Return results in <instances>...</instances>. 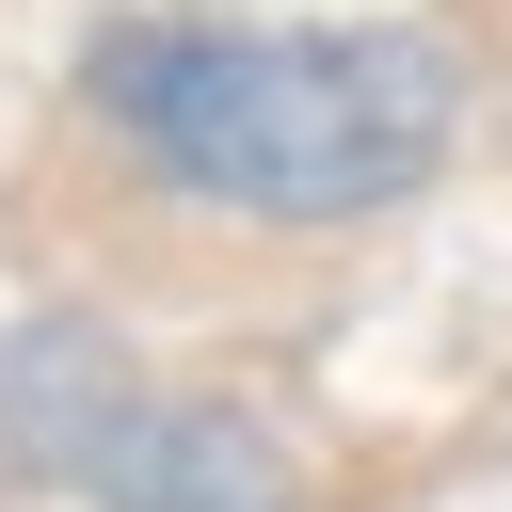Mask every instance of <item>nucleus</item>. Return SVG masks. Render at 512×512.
Segmentation results:
<instances>
[{"label":"nucleus","instance_id":"2","mask_svg":"<svg viewBox=\"0 0 512 512\" xmlns=\"http://www.w3.org/2000/svg\"><path fill=\"white\" fill-rule=\"evenodd\" d=\"M64 496L80 512H304V464H288V432L272 416H240V400H208V384H112L96 400V432H80V464H64Z\"/></svg>","mask_w":512,"mask_h":512},{"label":"nucleus","instance_id":"1","mask_svg":"<svg viewBox=\"0 0 512 512\" xmlns=\"http://www.w3.org/2000/svg\"><path fill=\"white\" fill-rule=\"evenodd\" d=\"M80 112L128 176L240 224H368L464 144V48L416 16H112L80 48Z\"/></svg>","mask_w":512,"mask_h":512}]
</instances>
